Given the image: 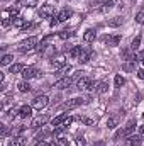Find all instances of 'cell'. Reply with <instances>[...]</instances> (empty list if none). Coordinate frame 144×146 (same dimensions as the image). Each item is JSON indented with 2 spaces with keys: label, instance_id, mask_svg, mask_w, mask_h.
<instances>
[{
  "label": "cell",
  "instance_id": "1",
  "mask_svg": "<svg viewBox=\"0 0 144 146\" xmlns=\"http://www.w3.org/2000/svg\"><path fill=\"white\" fill-rule=\"evenodd\" d=\"M36 48H37V37H34V36L24 39V41L19 44V51H20V53H29V51H32V49H36Z\"/></svg>",
  "mask_w": 144,
  "mask_h": 146
},
{
  "label": "cell",
  "instance_id": "2",
  "mask_svg": "<svg viewBox=\"0 0 144 146\" xmlns=\"http://www.w3.org/2000/svg\"><path fill=\"white\" fill-rule=\"evenodd\" d=\"M115 0H97L93 3H90V9H95V10H102V12H107L114 7Z\"/></svg>",
  "mask_w": 144,
  "mask_h": 146
},
{
  "label": "cell",
  "instance_id": "3",
  "mask_svg": "<svg viewBox=\"0 0 144 146\" xmlns=\"http://www.w3.org/2000/svg\"><path fill=\"white\" fill-rule=\"evenodd\" d=\"M90 100H92L90 97H75V99L63 104V109H75V107H80L81 104H88Z\"/></svg>",
  "mask_w": 144,
  "mask_h": 146
},
{
  "label": "cell",
  "instance_id": "4",
  "mask_svg": "<svg viewBox=\"0 0 144 146\" xmlns=\"http://www.w3.org/2000/svg\"><path fill=\"white\" fill-rule=\"evenodd\" d=\"M48 104H49L48 95H37V97H34V100H32V107H34V109H37V110L48 107Z\"/></svg>",
  "mask_w": 144,
  "mask_h": 146
},
{
  "label": "cell",
  "instance_id": "5",
  "mask_svg": "<svg viewBox=\"0 0 144 146\" xmlns=\"http://www.w3.org/2000/svg\"><path fill=\"white\" fill-rule=\"evenodd\" d=\"M20 75H22V78H24V80H27V82H29L31 78L37 76V70H36V66H26V68L22 70Z\"/></svg>",
  "mask_w": 144,
  "mask_h": 146
},
{
  "label": "cell",
  "instance_id": "6",
  "mask_svg": "<svg viewBox=\"0 0 144 146\" xmlns=\"http://www.w3.org/2000/svg\"><path fill=\"white\" fill-rule=\"evenodd\" d=\"M46 122H48V115H44V114H42V115H37V117L32 119L31 127H32V129H39V127H42Z\"/></svg>",
  "mask_w": 144,
  "mask_h": 146
},
{
  "label": "cell",
  "instance_id": "7",
  "mask_svg": "<svg viewBox=\"0 0 144 146\" xmlns=\"http://www.w3.org/2000/svg\"><path fill=\"white\" fill-rule=\"evenodd\" d=\"M71 83H73V78H71V76H65V78L58 80V82L54 83V87H56V88H59V90H65V88H68Z\"/></svg>",
  "mask_w": 144,
  "mask_h": 146
},
{
  "label": "cell",
  "instance_id": "8",
  "mask_svg": "<svg viewBox=\"0 0 144 146\" xmlns=\"http://www.w3.org/2000/svg\"><path fill=\"white\" fill-rule=\"evenodd\" d=\"M39 15L41 17H44V19H51L53 15H54V9H53V5H42L41 7V12H39Z\"/></svg>",
  "mask_w": 144,
  "mask_h": 146
},
{
  "label": "cell",
  "instance_id": "9",
  "mask_svg": "<svg viewBox=\"0 0 144 146\" xmlns=\"http://www.w3.org/2000/svg\"><path fill=\"white\" fill-rule=\"evenodd\" d=\"M127 145L129 146H141L143 145V138L139 134H131L127 138Z\"/></svg>",
  "mask_w": 144,
  "mask_h": 146
},
{
  "label": "cell",
  "instance_id": "10",
  "mask_svg": "<svg viewBox=\"0 0 144 146\" xmlns=\"http://www.w3.org/2000/svg\"><path fill=\"white\" fill-rule=\"evenodd\" d=\"M104 42H105L107 46H119V42H120V36H119V34H114V36H105Z\"/></svg>",
  "mask_w": 144,
  "mask_h": 146
},
{
  "label": "cell",
  "instance_id": "11",
  "mask_svg": "<svg viewBox=\"0 0 144 146\" xmlns=\"http://www.w3.org/2000/svg\"><path fill=\"white\" fill-rule=\"evenodd\" d=\"M92 56H93V53H92L90 49H83V51H81V54H80V58H78V61H80L81 65H83V63H88Z\"/></svg>",
  "mask_w": 144,
  "mask_h": 146
},
{
  "label": "cell",
  "instance_id": "12",
  "mask_svg": "<svg viewBox=\"0 0 144 146\" xmlns=\"http://www.w3.org/2000/svg\"><path fill=\"white\" fill-rule=\"evenodd\" d=\"M31 114H32V106H22V107L19 109V115H20L22 119L31 117Z\"/></svg>",
  "mask_w": 144,
  "mask_h": 146
},
{
  "label": "cell",
  "instance_id": "13",
  "mask_svg": "<svg viewBox=\"0 0 144 146\" xmlns=\"http://www.w3.org/2000/svg\"><path fill=\"white\" fill-rule=\"evenodd\" d=\"M81 51H83V48H81V46H73L71 49L68 51V54H70V58H73V60H78V58H80V54H81Z\"/></svg>",
  "mask_w": 144,
  "mask_h": 146
},
{
  "label": "cell",
  "instance_id": "14",
  "mask_svg": "<svg viewBox=\"0 0 144 146\" xmlns=\"http://www.w3.org/2000/svg\"><path fill=\"white\" fill-rule=\"evenodd\" d=\"M71 15H73V12L70 9H63V10L58 14V19H59V22H65V21H68Z\"/></svg>",
  "mask_w": 144,
  "mask_h": 146
},
{
  "label": "cell",
  "instance_id": "15",
  "mask_svg": "<svg viewBox=\"0 0 144 146\" xmlns=\"http://www.w3.org/2000/svg\"><path fill=\"white\" fill-rule=\"evenodd\" d=\"M66 119H68V114H59V115H56V117H54V119L51 121V124L58 127V126H61V124H63V122H65Z\"/></svg>",
  "mask_w": 144,
  "mask_h": 146
},
{
  "label": "cell",
  "instance_id": "16",
  "mask_svg": "<svg viewBox=\"0 0 144 146\" xmlns=\"http://www.w3.org/2000/svg\"><path fill=\"white\" fill-rule=\"evenodd\" d=\"M95 36H97V34H95V31H93V29H87V31H85V34H83V39H85V42H88V44H90V42H93V41H95Z\"/></svg>",
  "mask_w": 144,
  "mask_h": 146
},
{
  "label": "cell",
  "instance_id": "17",
  "mask_svg": "<svg viewBox=\"0 0 144 146\" xmlns=\"http://www.w3.org/2000/svg\"><path fill=\"white\" fill-rule=\"evenodd\" d=\"M136 127H137L136 121H134V119H132V121H129V122H127V126L124 127V129H126V136H131V134L136 131Z\"/></svg>",
  "mask_w": 144,
  "mask_h": 146
},
{
  "label": "cell",
  "instance_id": "18",
  "mask_svg": "<svg viewBox=\"0 0 144 146\" xmlns=\"http://www.w3.org/2000/svg\"><path fill=\"white\" fill-rule=\"evenodd\" d=\"M9 146H26V138H24V136H15V138L9 143Z\"/></svg>",
  "mask_w": 144,
  "mask_h": 146
},
{
  "label": "cell",
  "instance_id": "19",
  "mask_svg": "<svg viewBox=\"0 0 144 146\" xmlns=\"http://www.w3.org/2000/svg\"><path fill=\"white\" fill-rule=\"evenodd\" d=\"M17 88H19V92L26 94V92H29V90H31V85H29V82H27V80H22V82H19V83H17Z\"/></svg>",
  "mask_w": 144,
  "mask_h": 146
},
{
  "label": "cell",
  "instance_id": "20",
  "mask_svg": "<svg viewBox=\"0 0 144 146\" xmlns=\"http://www.w3.org/2000/svg\"><path fill=\"white\" fill-rule=\"evenodd\" d=\"M88 80H90V78H87V76H80V78L76 80V88H80V90H85V88H87V83H88Z\"/></svg>",
  "mask_w": 144,
  "mask_h": 146
},
{
  "label": "cell",
  "instance_id": "21",
  "mask_svg": "<svg viewBox=\"0 0 144 146\" xmlns=\"http://www.w3.org/2000/svg\"><path fill=\"white\" fill-rule=\"evenodd\" d=\"M124 83H126V78H124L122 75H115V78H114V85H115V88H120Z\"/></svg>",
  "mask_w": 144,
  "mask_h": 146
},
{
  "label": "cell",
  "instance_id": "22",
  "mask_svg": "<svg viewBox=\"0 0 144 146\" xmlns=\"http://www.w3.org/2000/svg\"><path fill=\"white\" fill-rule=\"evenodd\" d=\"M19 5H24V7H29V9H34L37 7V0H20Z\"/></svg>",
  "mask_w": 144,
  "mask_h": 146
},
{
  "label": "cell",
  "instance_id": "23",
  "mask_svg": "<svg viewBox=\"0 0 144 146\" xmlns=\"http://www.w3.org/2000/svg\"><path fill=\"white\" fill-rule=\"evenodd\" d=\"M122 22H124V19H122V17H114V19H110V21H108V26H110V27H117V26H120Z\"/></svg>",
  "mask_w": 144,
  "mask_h": 146
},
{
  "label": "cell",
  "instance_id": "24",
  "mask_svg": "<svg viewBox=\"0 0 144 146\" xmlns=\"http://www.w3.org/2000/svg\"><path fill=\"white\" fill-rule=\"evenodd\" d=\"M26 66H22V65H19V63H14V65H10V73H22Z\"/></svg>",
  "mask_w": 144,
  "mask_h": 146
},
{
  "label": "cell",
  "instance_id": "25",
  "mask_svg": "<svg viewBox=\"0 0 144 146\" xmlns=\"http://www.w3.org/2000/svg\"><path fill=\"white\" fill-rule=\"evenodd\" d=\"M12 60H14V56H12V54H3L0 63H2V66H5V65H10V63H12Z\"/></svg>",
  "mask_w": 144,
  "mask_h": 146
},
{
  "label": "cell",
  "instance_id": "26",
  "mask_svg": "<svg viewBox=\"0 0 144 146\" xmlns=\"http://www.w3.org/2000/svg\"><path fill=\"white\" fill-rule=\"evenodd\" d=\"M71 70H73V68L70 66V65H65L63 68H59V72H58V75H59V76H66V75H68V73L71 72Z\"/></svg>",
  "mask_w": 144,
  "mask_h": 146
},
{
  "label": "cell",
  "instance_id": "27",
  "mask_svg": "<svg viewBox=\"0 0 144 146\" xmlns=\"http://www.w3.org/2000/svg\"><path fill=\"white\" fill-rule=\"evenodd\" d=\"M51 63H53V66H58V68H63V66L66 65V61H65V58H58V60H53Z\"/></svg>",
  "mask_w": 144,
  "mask_h": 146
},
{
  "label": "cell",
  "instance_id": "28",
  "mask_svg": "<svg viewBox=\"0 0 144 146\" xmlns=\"http://www.w3.org/2000/svg\"><path fill=\"white\" fill-rule=\"evenodd\" d=\"M107 88H108V85L105 83V82H100V83L97 85V92H98V94H105Z\"/></svg>",
  "mask_w": 144,
  "mask_h": 146
},
{
  "label": "cell",
  "instance_id": "29",
  "mask_svg": "<svg viewBox=\"0 0 144 146\" xmlns=\"http://www.w3.org/2000/svg\"><path fill=\"white\" fill-rule=\"evenodd\" d=\"M24 129H26V127H24V126H17V127H15V129H14V127H12V136H14V138H15V136H20V134H22V133H24Z\"/></svg>",
  "mask_w": 144,
  "mask_h": 146
},
{
  "label": "cell",
  "instance_id": "30",
  "mask_svg": "<svg viewBox=\"0 0 144 146\" xmlns=\"http://www.w3.org/2000/svg\"><path fill=\"white\" fill-rule=\"evenodd\" d=\"M58 36H59V39H63V41H66V39H70V37L73 36V33H71V31H61V33H59Z\"/></svg>",
  "mask_w": 144,
  "mask_h": 146
},
{
  "label": "cell",
  "instance_id": "31",
  "mask_svg": "<svg viewBox=\"0 0 144 146\" xmlns=\"http://www.w3.org/2000/svg\"><path fill=\"white\" fill-rule=\"evenodd\" d=\"M9 14L12 15V19L19 17V5H15V7H10V9H9Z\"/></svg>",
  "mask_w": 144,
  "mask_h": 146
},
{
  "label": "cell",
  "instance_id": "32",
  "mask_svg": "<svg viewBox=\"0 0 144 146\" xmlns=\"http://www.w3.org/2000/svg\"><path fill=\"white\" fill-rule=\"evenodd\" d=\"M117 122H119V117H110V119L107 121V127H110V129H112V127H115V126H117Z\"/></svg>",
  "mask_w": 144,
  "mask_h": 146
},
{
  "label": "cell",
  "instance_id": "33",
  "mask_svg": "<svg viewBox=\"0 0 144 146\" xmlns=\"http://www.w3.org/2000/svg\"><path fill=\"white\" fill-rule=\"evenodd\" d=\"M56 143H58V146H68V145H70V141H68V138H65V136H61V138H58V139H56Z\"/></svg>",
  "mask_w": 144,
  "mask_h": 146
},
{
  "label": "cell",
  "instance_id": "34",
  "mask_svg": "<svg viewBox=\"0 0 144 146\" xmlns=\"http://www.w3.org/2000/svg\"><path fill=\"white\" fill-rule=\"evenodd\" d=\"M139 44H141V37L137 36L136 39H132V42H131V49H134V51H136V49L139 48Z\"/></svg>",
  "mask_w": 144,
  "mask_h": 146
},
{
  "label": "cell",
  "instance_id": "35",
  "mask_svg": "<svg viewBox=\"0 0 144 146\" xmlns=\"http://www.w3.org/2000/svg\"><path fill=\"white\" fill-rule=\"evenodd\" d=\"M12 24H14V19H9V17H5V19L2 21V27H5V29H7V27H10Z\"/></svg>",
  "mask_w": 144,
  "mask_h": 146
},
{
  "label": "cell",
  "instance_id": "36",
  "mask_svg": "<svg viewBox=\"0 0 144 146\" xmlns=\"http://www.w3.org/2000/svg\"><path fill=\"white\" fill-rule=\"evenodd\" d=\"M85 90H88V92L97 90V83H95L93 80H88V83H87V88H85Z\"/></svg>",
  "mask_w": 144,
  "mask_h": 146
},
{
  "label": "cell",
  "instance_id": "37",
  "mask_svg": "<svg viewBox=\"0 0 144 146\" xmlns=\"http://www.w3.org/2000/svg\"><path fill=\"white\" fill-rule=\"evenodd\" d=\"M136 22L137 24H144V9L141 12H137V15H136Z\"/></svg>",
  "mask_w": 144,
  "mask_h": 146
},
{
  "label": "cell",
  "instance_id": "38",
  "mask_svg": "<svg viewBox=\"0 0 144 146\" xmlns=\"http://www.w3.org/2000/svg\"><path fill=\"white\" fill-rule=\"evenodd\" d=\"M75 119H76V121H81V122H85V124H88V126H90V124H93V121H92V119H87V117H83V115H76Z\"/></svg>",
  "mask_w": 144,
  "mask_h": 146
},
{
  "label": "cell",
  "instance_id": "39",
  "mask_svg": "<svg viewBox=\"0 0 144 146\" xmlns=\"http://www.w3.org/2000/svg\"><path fill=\"white\" fill-rule=\"evenodd\" d=\"M115 139H120V138H126V129L122 127V129H119L117 133H115V136H114Z\"/></svg>",
  "mask_w": 144,
  "mask_h": 146
},
{
  "label": "cell",
  "instance_id": "40",
  "mask_svg": "<svg viewBox=\"0 0 144 146\" xmlns=\"http://www.w3.org/2000/svg\"><path fill=\"white\" fill-rule=\"evenodd\" d=\"M85 145H87L85 138H83V136H78V138H76V146H85Z\"/></svg>",
  "mask_w": 144,
  "mask_h": 146
},
{
  "label": "cell",
  "instance_id": "41",
  "mask_svg": "<svg viewBox=\"0 0 144 146\" xmlns=\"http://www.w3.org/2000/svg\"><path fill=\"white\" fill-rule=\"evenodd\" d=\"M49 24H51V27L58 26V24H59V19H58V15H53V17H51V22H49Z\"/></svg>",
  "mask_w": 144,
  "mask_h": 146
},
{
  "label": "cell",
  "instance_id": "42",
  "mask_svg": "<svg viewBox=\"0 0 144 146\" xmlns=\"http://www.w3.org/2000/svg\"><path fill=\"white\" fill-rule=\"evenodd\" d=\"M134 61H127L126 65H124V70H127V72H132L134 70V65H132Z\"/></svg>",
  "mask_w": 144,
  "mask_h": 146
},
{
  "label": "cell",
  "instance_id": "43",
  "mask_svg": "<svg viewBox=\"0 0 144 146\" xmlns=\"http://www.w3.org/2000/svg\"><path fill=\"white\" fill-rule=\"evenodd\" d=\"M73 122V117H68V119H66V121H65V122H63V124H61V126H63V127H65V129H68V127H70V124H71Z\"/></svg>",
  "mask_w": 144,
  "mask_h": 146
},
{
  "label": "cell",
  "instance_id": "44",
  "mask_svg": "<svg viewBox=\"0 0 144 146\" xmlns=\"http://www.w3.org/2000/svg\"><path fill=\"white\" fill-rule=\"evenodd\" d=\"M2 127V131H0V134H2V138H5L7 134H9V127L7 126H0Z\"/></svg>",
  "mask_w": 144,
  "mask_h": 146
},
{
  "label": "cell",
  "instance_id": "45",
  "mask_svg": "<svg viewBox=\"0 0 144 146\" xmlns=\"http://www.w3.org/2000/svg\"><path fill=\"white\" fill-rule=\"evenodd\" d=\"M137 76H139L141 80H144V68H141V70H137Z\"/></svg>",
  "mask_w": 144,
  "mask_h": 146
},
{
  "label": "cell",
  "instance_id": "46",
  "mask_svg": "<svg viewBox=\"0 0 144 146\" xmlns=\"http://www.w3.org/2000/svg\"><path fill=\"white\" fill-rule=\"evenodd\" d=\"M48 145H49V143H46L44 139H41V141H39V143H36L34 146H48Z\"/></svg>",
  "mask_w": 144,
  "mask_h": 146
},
{
  "label": "cell",
  "instance_id": "47",
  "mask_svg": "<svg viewBox=\"0 0 144 146\" xmlns=\"http://www.w3.org/2000/svg\"><path fill=\"white\" fill-rule=\"evenodd\" d=\"M137 56H139V60L143 61V60H144V49H143V51H141V53H139V54H137Z\"/></svg>",
  "mask_w": 144,
  "mask_h": 146
},
{
  "label": "cell",
  "instance_id": "48",
  "mask_svg": "<svg viewBox=\"0 0 144 146\" xmlns=\"http://www.w3.org/2000/svg\"><path fill=\"white\" fill-rule=\"evenodd\" d=\"M95 146H105V141H97Z\"/></svg>",
  "mask_w": 144,
  "mask_h": 146
},
{
  "label": "cell",
  "instance_id": "49",
  "mask_svg": "<svg viewBox=\"0 0 144 146\" xmlns=\"http://www.w3.org/2000/svg\"><path fill=\"white\" fill-rule=\"evenodd\" d=\"M139 133H141V134H144V126H141V127H139Z\"/></svg>",
  "mask_w": 144,
  "mask_h": 146
},
{
  "label": "cell",
  "instance_id": "50",
  "mask_svg": "<svg viewBox=\"0 0 144 146\" xmlns=\"http://www.w3.org/2000/svg\"><path fill=\"white\" fill-rule=\"evenodd\" d=\"M48 146H58V143H49Z\"/></svg>",
  "mask_w": 144,
  "mask_h": 146
}]
</instances>
